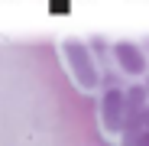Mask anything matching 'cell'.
Segmentation results:
<instances>
[{
  "label": "cell",
  "mask_w": 149,
  "mask_h": 146,
  "mask_svg": "<svg viewBox=\"0 0 149 146\" xmlns=\"http://www.w3.org/2000/svg\"><path fill=\"white\" fill-rule=\"evenodd\" d=\"M55 55H58V65L68 75V81L81 94H97L104 88V65H101V55H97V49L91 45L88 36H81V33L58 36Z\"/></svg>",
  "instance_id": "cell-1"
},
{
  "label": "cell",
  "mask_w": 149,
  "mask_h": 146,
  "mask_svg": "<svg viewBox=\"0 0 149 146\" xmlns=\"http://www.w3.org/2000/svg\"><path fill=\"white\" fill-rule=\"evenodd\" d=\"M130 107H133L130 85H104L97 91V127L110 143H120L123 127L130 120Z\"/></svg>",
  "instance_id": "cell-2"
},
{
  "label": "cell",
  "mask_w": 149,
  "mask_h": 146,
  "mask_svg": "<svg viewBox=\"0 0 149 146\" xmlns=\"http://www.w3.org/2000/svg\"><path fill=\"white\" fill-rule=\"evenodd\" d=\"M107 59L113 71L120 75V81H127V85H143L149 75V49L139 39H130V36L113 39L107 49Z\"/></svg>",
  "instance_id": "cell-3"
},
{
  "label": "cell",
  "mask_w": 149,
  "mask_h": 146,
  "mask_svg": "<svg viewBox=\"0 0 149 146\" xmlns=\"http://www.w3.org/2000/svg\"><path fill=\"white\" fill-rule=\"evenodd\" d=\"M130 91H133V107L117 146H149V97L143 85H130Z\"/></svg>",
  "instance_id": "cell-4"
}]
</instances>
